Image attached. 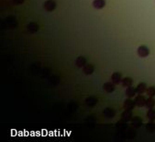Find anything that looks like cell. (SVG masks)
I'll return each instance as SVG.
<instances>
[{"instance_id":"5bb4252c","label":"cell","mask_w":155,"mask_h":142,"mask_svg":"<svg viewBox=\"0 0 155 142\" xmlns=\"http://www.w3.org/2000/svg\"><path fill=\"white\" fill-rule=\"evenodd\" d=\"M132 84H133V80H132V78H130V77H125L124 79L122 80V85H123V86L128 87V86H131Z\"/></svg>"},{"instance_id":"ac0fdd59","label":"cell","mask_w":155,"mask_h":142,"mask_svg":"<svg viewBox=\"0 0 155 142\" xmlns=\"http://www.w3.org/2000/svg\"><path fill=\"white\" fill-rule=\"evenodd\" d=\"M147 95L149 97H154L155 96V87L154 86H149L147 88Z\"/></svg>"},{"instance_id":"52a82bcc","label":"cell","mask_w":155,"mask_h":142,"mask_svg":"<svg viewBox=\"0 0 155 142\" xmlns=\"http://www.w3.org/2000/svg\"><path fill=\"white\" fill-rule=\"evenodd\" d=\"M115 111L113 110V109H111V108H107L105 109V111H104V115L106 117H108V118H113L115 116Z\"/></svg>"},{"instance_id":"30bf717a","label":"cell","mask_w":155,"mask_h":142,"mask_svg":"<svg viewBox=\"0 0 155 142\" xmlns=\"http://www.w3.org/2000/svg\"><path fill=\"white\" fill-rule=\"evenodd\" d=\"M137 93V90L136 88H134V87L132 86H128L126 90H125V95L127 96V97H133Z\"/></svg>"},{"instance_id":"d6986e66","label":"cell","mask_w":155,"mask_h":142,"mask_svg":"<svg viewBox=\"0 0 155 142\" xmlns=\"http://www.w3.org/2000/svg\"><path fill=\"white\" fill-rule=\"evenodd\" d=\"M38 29V26L36 25V23H30V25L28 26V30L31 32H35Z\"/></svg>"},{"instance_id":"ffe728a7","label":"cell","mask_w":155,"mask_h":142,"mask_svg":"<svg viewBox=\"0 0 155 142\" xmlns=\"http://www.w3.org/2000/svg\"><path fill=\"white\" fill-rule=\"evenodd\" d=\"M147 128H148V131H149V132H151V131H154L155 129V124H152V123H149L147 124Z\"/></svg>"},{"instance_id":"4fadbf2b","label":"cell","mask_w":155,"mask_h":142,"mask_svg":"<svg viewBox=\"0 0 155 142\" xmlns=\"http://www.w3.org/2000/svg\"><path fill=\"white\" fill-rule=\"evenodd\" d=\"M85 103L89 106V107H95V105L97 104V99L96 97H87V100H85Z\"/></svg>"},{"instance_id":"ba28073f","label":"cell","mask_w":155,"mask_h":142,"mask_svg":"<svg viewBox=\"0 0 155 142\" xmlns=\"http://www.w3.org/2000/svg\"><path fill=\"white\" fill-rule=\"evenodd\" d=\"M136 90H137V93H138V94H143V93H145V91H147L146 84H144V83L138 84L137 86L136 87Z\"/></svg>"},{"instance_id":"6da1fadb","label":"cell","mask_w":155,"mask_h":142,"mask_svg":"<svg viewBox=\"0 0 155 142\" xmlns=\"http://www.w3.org/2000/svg\"><path fill=\"white\" fill-rule=\"evenodd\" d=\"M56 6H57V4L54 0H47L44 4V8L46 11H53V10L55 9Z\"/></svg>"},{"instance_id":"9a60e30c","label":"cell","mask_w":155,"mask_h":142,"mask_svg":"<svg viewBox=\"0 0 155 142\" xmlns=\"http://www.w3.org/2000/svg\"><path fill=\"white\" fill-rule=\"evenodd\" d=\"M145 106H146L148 109H153V107L155 106V100L152 99V97H151L149 99H148V100H146Z\"/></svg>"},{"instance_id":"2e32d148","label":"cell","mask_w":155,"mask_h":142,"mask_svg":"<svg viewBox=\"0 0 155 142\" xmlns=\"http://www.w3.org/2000/svg\"><path fill=\"white\" fill-rule=\"evenodd\" d=\"M85 63H87V59H85L84 57H79L76 59V65L78 67H84Z\"/></svg>"},{"instance_id":"277c9868","label":"cell","mask_w":155,"mask_h":142,"mask_svg":"<svg viewBox=\"0 0 155 142\" xmlns=\"http://www.w3.org/2000/svg\"><path fill=\"white\" fill-rule=\"evenodd\" d=\"M122 75L119 73H113V75H111V82L116 85H119L120 83H122Z\"/></svg>"},{"instance_id":"3957f363","label":"cell","mask_w":155,"mask_h":142,"mask_svg":"<svg viewBox=\"0 0 155 142\" xmlns=\"http://www.w3.org/2000/svg\"><path fill=\"white\" fill-rule=\"evenodd\" d=\"M146 99L143 96H137L136 99H135V104H136V106H137V107H144L145 106V104H146Z\"/></svg>"},{"instance_id":"5b68a950","label":"cell","mask_w":155,"mask_h":142,"mask_svg":"<svg viewBox=\"0 0 155 142\" xmlns=\"http://www.w3.org/2000/svg\"><path fill=\"white\" fill-rule=\"evenodd\" d=\"M136 106L135 104V101L131 100V97H129V99H127L125 100L124 102V108L125 109V110H132L133 108H134Z\"/></svg>"},{"instance_id":"e0dca14e","label":"cell","mask_w":155,"mask_h":142,"mask_svg":"<svg viewBox=\"0 0 155 142\" xmlns=\"http://www.w3.org/2000/svg\"><path fill=\"white\" fill-rule=\"evenodd\" d=\"M147 117L149 120H151V121L155 120V110H153V109H149V111L147 112Z\"/></svg>"},{"instance_id":"7a4b0ae2","label":"cell","mask_w":155,"mask_h":142,"mask_svg":"<svg viewBox=\"0 0 155 142\" xmlns=\"http://www.w3.org/2000/svg\"><path fill=\"white\" fill-rule=\"evenodd\" d=\"M149 54V49L146 46H140L137 48V55L141 58H145Z\"/></svg>"},{"instance_id":"9c48e42d","label":"cell","mask_w":155,"mask_h":142,"mask_svg":"<svg viewBox=\"0 0 155 142\" xmlns=\"http://www.w3.org/2000/svg\"><path fill=\"white\" fill-rule=\"evenodd\" d=\"M132 118V112L131 110H126L125 112H124L122 113V119L124 120V121L127 122V121H130Z\"/></svg>"},{"instance_id":"8fae6325","label":"cell","mask_w":155,"mask_h":142,"mask_svg":"<svg viewBox=\"0 0 155 142\" xmlns=\"http://www.w3.org/2000/svg\"><path fill=\"white\" fill-rule=\"evenodd\" d=\"M94 66L91 64H87V65H85L84 66V70H83V72L85 74H92L94 73Z\"/></svg>"},{"instance_id":"8992f818","label":"cell","mask_w":155,"mask_h":142,"mask_svg":"<svg viewBox=\"0 0 155 142\" xmlns=\"http://www.w3.org/2000/svg\"><path fill=\"white\" fill-rule=\"evenodd\" d=\"M106 1L105 0H94L93 1V7L97 9H101L105 7Z\"/></svg>"},{"instance_id":"7c38bea8","label":"cell","mask_w":155,"mask_h":142,"mask_svg":"<svg viewBox=\"0 0 155 142\" xmlns=\"http://www.w3.org/2000/svg\"><path fill=\"white\" fill-rule=\"evenodd\" d=\"M103 89L107 93H111L114 90V84H111V83H105L103 85Z\"/></svg>"}]
</instances>
